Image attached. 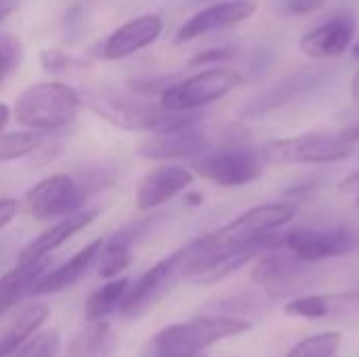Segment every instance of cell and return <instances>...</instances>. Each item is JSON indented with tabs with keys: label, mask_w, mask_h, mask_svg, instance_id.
<instances>
[{
	"label": "cell",
	"mask_w": 359,
	"mask_h": 357,
	"mask_svg": "<svg viewBox=\"0 0 359 357\" xmlns=\"http://www.w3.org/2000/svg\"><path fill=\"white\" fill-rule=\"evenodd\" d=\"M351 99H353L355 105H359V69L351 78Z\"/></svg>",
	"instance_id": "obj_38"
},
{
	"label": "cell",
	"mask_w": 359,
	"mask_h": 357,
	"mask_svg": "<svg viewBox=\"0 0 359 357\" xmlns=\"http://www.w3.org/2000/svg\"><path fill=\"white\" fill-rule=\"evenodd\" d=\"M269 160L263 147L246 143H225L217 149H206L191 160V170L202 179L221 187H244L263 177Z\"/></svg>",
	"instance_id": "obj_5"
},
{
	"label": "cell",
	"mask_w": 359,
	"mask_h": 357,
	"mask_svg": "<svg viewBox=\"0 0 359 357\" xmlns=\"http://www.w3.org/2000/svg\"><path fill=\"white\" fill-rule=\"evenodd\" d=\"M48 271V257L27 261V263H17L15 269L6 271L0 278V316L15 307L32 288L36 282Z\"/></svg>",
	"instance_id": "obj_23"
},
{
	"label": "cell",
	"mask_w": 359,
	"mask_h": 357,
	"mask_svg": "<svg viewBox=\"0 0 359 357\" xmlns=\"http://www.w3.org/2000/svg\"><path fill=\"white\" fill-rule=\"evenodd\" d=\"M191 242L172 252L170 257L158 261L154 267H149L141 278L130 282V288L126 292L124 305L120 314L126 320L143 316L151 305H156L179 280L187 278L189 261H191Z\"/></svg>",
	"instance_id": "obj_8"
},
{
	"label": "cell",
	"mask_w": 359,
	"mask_h": 357,
	"mask_svg": "<svg viewBox=\"0 0 359 357\" xmlns=\"http://www.w3.org/2000/svg\"><path fill=\"white\" fill-rule=\"evenodd\" d=\"M82 107V97L63 82H36L23 88L13 105L15 120L27 130L57 133L67 128Z\"/></svg>",
	"instance_id": "obj_4"
},
{
	"label": "cell",
	"mask_w": 359,
	"mask_h": 357,
	"mask_svg": "<svg viewBox=\"0 0 359 357\" xmlns=\"http://www.w3.org/2000/svg\"><path fill=\"white\" fill-rule=\"evenodd\" d=\"M328 67H301L299 72L282 78L280 82L271 84L267 90L259 93L255 99L246 103L242 109L244 118H261L267 114H273L299 99H303L313 88L322 86V82L328 78Z\"/></svg>",
	"instance_id": "obj_11"
},
{
	"label": "cell",
	"mask_w": 359,
	"mask_h": 357,
	"mask_svg": "<svg viewBox=\"0 0 359 357\" xmlns=\"http://www.w3.org/2000/svg\"><path fill=\"white\" fill-rule=\"evenodd\" d=\"M305 265L309 263L297 259L292 252H278V248H271L257 257L250 278L271 297H284L292 295L294 288L301 286V282L305 280Z\"/></svg>",
	"instance_id": "obj_15"
},
{
	"label": "cell",
	"mask_w": 359,
	"mask_h": 357,
	"mask_svg": "<svg viewBox=\"0 0 359 357\" xmlns=\"http://www.w3.org/2000/svg\"><path fill=\"white\" fill-rule=\"evenodd\" d=\"M97 210H80L74 213L69 217L59 219L55 225H50L48 229H44L40 236H36L32 242H27L21 252L17 263H27V261H36V259H44L48 257L55 248H59L61 244H65L72 236H76L78 231H82L84 227H88L95 219H97Z\"/></svg>",
	"instance_id": "obj_18"
},
{
	"label": "cell",
	"mask_w": 359,
	"mask_h": 357,
	"mask_svg": "<svg viewBox=\"0 0 359 357\" xmlns=\"http://www.w3.org/2000/svg\"><path fill=\"white\" fill-rule=\"evenodd\" d=\"M149 227H151V219H143L139 223L122 227L109 240H103V246L97 257L99 276L103 280L118 278L133 263V246L137 244L141 236H145Z\"/></svg>",
	"instance_id": "obj_19"
},
{
	"label": "cell",
	"mask_w": 359,
	"mask_h": 357,
	"mask_svg": "<svg viewBox=\"0 0 359 357\" xmlns=\"http://www.w3.org/2000/svg\"><path fill=\"white\" fill-rule=\"evenodd\" d=\"M61 347V337L57 330L40 332L38 337L29 339L13 357H57Z\"/></svg>",
	"instance_id": "obj_28"
},
{
	"label": "cell",
	"mask_w": 359,
	"mask_h": 357,
	"mask_svg": "<svg viewBox=\"0 0 359 357\" xmlns=\"http://www.w3.org/2000/svg\"><path fill=\"white\" fill-rule=\"evenodd\" d=\"M84 103L97 116H101L103 120H107L118 128L149 133V135L198 124L202 118L198 112H172L166 109L160 101L158 103L143 101L109 86L88 90L84 95Z\"/></svg>",
	"instance_id": "obj_2"
},
{
	"label": "cell",
	"mask_w": 359,
	"mask_h": 357,
	"mask_svg": "<svg viewBox=\"0 0 359 357\" xmlns=\"http://www.w3.org/2000/svg\"><path fill=\"white\" fill-rule=\"evenodd\" d=\"M351 55H353L355 59H359V40L355 44H351Z\"/></svg>",
	"instance_id": "obj_40"
},
{
	"label": "cell",
	"mask_w": 359,
	"mask_h": 357,
	"mask_svg": "<svg viewBox=\"0 0 359 357\" xmlns=\"http://www.w3.org/2000/svg\"><path fill=\"white\" fill-rule=\"evenodd\" d=\"M40 143H42V137L36 135L34 130L0 133V164L32 156Z\"/></svg>",
	"instance_id": "obj_26"
},
{
	"label": "cell",
	"mask_w": 359,
	"mask_h": 357,
	"mask_svg": "<svg viewBox=\"0 0 359 357\" xmlns=\"http://www.w3.org/2000/svg\"><path fill=\"white\" fill-rule=\"evenodd\" d=\"M269 164H334L353 154V143L341 135H299L267 143Z\"/></svg>",
	"instance_id": "obj_9"
},
{
	"label": "cell",
	"mask_w": 359,
	"mask_h": 357,
	"mask_svg": "<svg viewBox=\"0 0 359 357\" xmlns=\"http://www.w3.org/2000/svg\"><path fill=\"white\" fill-rule=\"evenodd\" d=\"M128 288H130L128 278H111L101 288H97L84 305V314L88 322H101L107 316L118 314L124 305Z\"/></svg>",
	"instance_id": "obj_24"
},
{
	"label": "cell",
	"mask_w": 359,
	"mask_h": 357,
	"mask_svg": "<svg viewBox=\"0 0 359 357\" xmlns=\"http://www.w3.org/2000/svg\"><path fill=\"white\" fill-rule=\"evenodd\" d=\"M93 189L74 175H50L25 194V208L36 221H55L84 210Z\"/></svg>",
	"instance_id": "obj_7"
},
{
	"label": "cell",
	"mask_w": 359,
	"mask_h": 357,
	"mask_svg": "<svg viewBox=\"0 0 359 357\" xmlns=\"http://www.w3.org/2000/svg\"><path fill=\"white\" fill-rule=\"evenodd\" d=\"M355 36V17L351 13H337L311 27L299 42L301 50L311 59H337L345 55Z\"/></svg>",
	"instance_id": "obj_16"
},
{
	"label": "cell",
	"mask_w": 359,
	"mask_h": 357,
	"mask_svg": "<svg viewBox=\"0 0 359 357\" xmlns=\"http://www.w3.org/2000/svg\"><path fill=\"white\" fill-rule=\"evenodd\" d=\"M341 191L355 196V198H358V206H359V170H355L353 175H349V177L341 183Z\"/></svg>",
	"instance_id": "obj_34"
},
{
	"label": "cell",
	"mask_w": 359,
	"mask_h": 357,
	"mask_svg": "<svg viewBox=\"0 0 359 357\" xmlns=\"http://www.w3.org/2000/svg\"><path fill=\"white\" fill-rule=\"evenodd\" d=\"M185 202H202V196H200V194H189V196L185 198Z\"/></svg>",
	"instance_id": "obj_39"
},
{
	"label": "cell",
	"mask_w": 359,
	"mask_h": 357,
	"mask_svg": "<svg viewBox=\"0 0 359 357\" xmlns=\"http://www.w3.org/2000/svg\"><path fill=\"white\" fill-rule=\"evenodd\" d=\"M294 217H297L294 202H269V204H261V206H255V208L242 213L240 217H236L227 225L219 227L217 231L206 234L191 242L194 250H191L187 276L196 267H200L212 259H219V257L267 242L273 236V231L288 225Z\"/></svg>",
	"instance_id": "obj_1"
},
{
	"label": "cell",
	"mask_w": 359,
	"mask_h": 357,
	"mask_svg": "<svg viewBox=\"0 0 359 357\" xmlns=\"http://www.w3.org/2000/svg\"><path fill=\"white\" fill-rule=\"evenodd\" d=\"M101 246H103V238H97L88 246L78 250L69 261H65L63 265L55 267L53 271H46L36 282V286L32 288V295H36V297L38 295H57L61 290L72 288L90 269V265L97 261Z\"/></svg>",
	"instance_id": "obj_20"
},
{
	"label": "cell",
	"mask_w": 359,
	"mask_h": 357,
	"mask_svg": "<svg viewBox=\"0 0 359 357\" xmlns=\"http://www.w3.org/2000/svg\"><path fill=\"white\" fill-rule=\"evenodd\" d=\"M8 120H11V109H8L6 103H0V133L4 130V126L8 124Z\"/></svg>",
	"instance_id": "obj_37"
},
{
	"label": "cell",
	"mask_w": 359,
	"mask_h": 357,
	"mask_svg": "<svg viewBox=\"0 0 359 357\" xmlns=\"http://www.w3.org/2000/svg\"><path fill=\"white\" fill-rule=\"evenodd\" d=\"M23 59V44L13 34H0V84L19 67Z\"/></svg>",
	"instance_id": "obj_29"
},
{
	"label": "cell",
	"mask_w": 359,
	"mask_h": 357,
	"mask_svg": "<svg viewBox=\"0 0 359 357\" xmlns=\"http://www.w3.org/2000/svg\"><path fill=\"white\" fill-rule=\"evenodd\" d=\"M114 345V337L107 324L93 322L86 330H82L72 347H69V357H105L109 353Z\"/></svg>",
	"instance_id": "obj_25"
},
{
	"label": "cell",
	"mask_w": 359,
	"mask_h": 357,
	"mask_svg": "<svg viewBox=\"0 0 359 357\" xmlns=\"http://www.w3.org/2000/svg\"><path fill=\"white\" fill-rule=\"evenodd\" d=\"M339 135H341L345 141H349V143H359V122L358 124H351V126H347V128H343Z\"/></svg>",
	"instance_id": "obj_36"
},
{
	"label": "cell",
	"mask_w": 359,
	"mask_h": 357,
	"mask_svg": "<svg viewBox=\"0 0 359 357\" xmlns=\"http://www.w3.org/2000/svg\"><path fill=\"white\" fill-rule=\"evenodd\" d=\"M40 65L46 74L57 76V74H65L72 69L86 67V61H82L69 53L57 50V48H44V50H40Z\"/></svg>",
	"instance_id": "obj_30"
},
{
	"label": "cell",
	"mask_w": 359,
	"mask_h": 357,
	"mask_svg": "<svg viewBox=\"0 0 359 357\" xmlns=\"http://www.w3.org/2000/svg\"><path fill=\"white\" fill-rule=\"evenodd\" d=\"M164 32V19L156 13L139 15L116 27L101 44L97 55L105 61H122L151 46Z\"/></svg>",
	"instance_id": "obj_12"
},
{
	"label": "cell",
	"mask_w": 359,
	"mask_h": 357,
	"mask_svg": "<svg viewBox=\"0 0 359 357\" xmlns=\"http://www.w3.org/2000/svg\"><path fill=\"white\" fill-rule=\"evenodd\" d=\"M359 246L358 234L347 227H294L282 236V248L305 263L349 255Z\"/></svg>",
	"instance_id": "obj_10"
},
{
	"label": "cell",
	"mask_w": 359,
	"mask_h": 357,
	"mask_svg": "<svg viewBox=\"0 0 359 357\" xmlns=\"http://www.w3.org/2000/svg\"><path fill=\"white\" fill-rule=\"evenodd\" d=\"M250 328V322L229 316H198L189 322L172 324L160 330L145 347V357H200V353L225 339L238 337Z\"/></svg>",
	"instance_id": "obj_3"
},
{
	"label": "cell",
	"mask_w": 359,
	"mask_h": 357,
	"mask_svg": "<svg viewBox=\"0 0 359 357\" xmlns=\"http://www.w3.org/2000/svg\"><path fill=\"white\" fill-rule=\"evenodd\" d=\"M48 314L50 311L44 303H29L19 314H15L11 322L0 330V357L17 353L46 322Z\"/></svg>",
	"instance_id": "obj_22"
},
{
	"label": "cell",
	"mask_w": 359,
	"mask_h": 357,
	"mask_svg": "<svg viewBox=\"0 0 359 357\" xmlns=\"http://www.w3.org/2000/svg\"><path fill=\"white\" fill-rule=\"evenodd\" d=\"M284 311L292 318H303V320H324V318H337V316H351V314H359V292L297 297L284 305Z\"/></svg>",
	"instance_id": "obj_21"
},
{
	"label": "cell",
	"mask_w": 359,
	"mask_h": 357,
	"mask_svg": "<svg viewBox=\"0 0 359 357\" xmlns=\"http://www.w3.org/2000/svg\"><path fill=\"white\" fill-rule=\"evenodd\" d=\"M229 57H231V50H227V48H210V50H202L196 57H191L189 59V65L200 67V65L221 63V61H227Z\"/></svg>",
	"instance_id": "obj_31"
},
{
	"label": "cell",
	"mask_w": 359,
	"mask_h": 357,
	"mask_svg": "<svg viewBox=\"0 0 359 357\" xmlns=\"http://www.w3.org/2000/svg\"><path fill=\"white\" fill-rule=\"evenodd\" d=\"M326 0H288V8L297 15H307L324 6Z\"/></svg>",
	"instance_id": "obj_32"
},
{
	"label": "cell",
	"mask_w": 359,
	"mask_h": 357,
	"mask_svg": "<svg viewBox=\"0 0 359 357\" xmlns=\"http://www.w3.org/2000/svg\"><path fill=\"white\" fill-rule=\"evenodd\" d=\"M244 84V76L229 67H208L179 82H170L160 93V103L172 112H198L221 101Z\"/></svg>",
	"instance_id": "obj_6"
},
{
	"label": "cell",
	"mask_w": 359,
	"mask_h": 357,
	"mask_svg": "<svg viewBox=\"0 0 359 357\" xmlns=\"http://www.w3.org/2000/svg\"><path fill=\"white\" fill-rule=\"evenodd\" d=\"M257 11V2L255 0H223L217 4H210L202 11H198L196 15H191L177 32L175 42L183 44L189 40H196L200 36H206L210 32L242 23L246 19H250Z\"/></svg>",
	"instance_id": "obj_17"
},
{
	"label": "cell",
	"mask_w": 359,
	"mask_h": 357,
	"mask_svg": "<svg viewBox=\"0 0 359 357\" xmlns=\"http://www.w3.org/2000/svg\"><path fill=\"white\" fill-rule=\"evenodd\" d=\"M208 147H210L208 137L198 128V124H189L166 133H151L137 145V154L145 160H158V162L196 160Z\"/></svg>",
	"instance_id": "obj_13"
},
{
	"label": "cell",
	"mask_w": 359,
	"mask_h": 357,
	"mask_svg": "<svg viewBox=\"0 0 359 357\" xmlns=\"http://www.w3.org/2000/svg\"><path fill=\"white\" fill-rule=\"evenodd\" d=\"M17 6H19V0H0V23L6 17H11L17 11Z\"/></svg>",
	"instance_id": "obj_35"
},
{
	"label": "cell",
	"mask_w": 359,
	"mask_h": 357,
	"mask_svg": "<svg viewBox=\"0 0 359 357\" xmlns=\"http://www.w3.org/2000/svg\"><path fill=\"white\" fill-rule=\"evenodd\" d=\"M341 347L339 332H322L297 343L286 357H337Z\"/></svg>",
	"instance_id": "obj_27"
},
{
	"label": "cell",
	"mask_w": 359,
	"mask_h": 357,
	"mask_svg": "<svg viewBox=\"0 0 359 357\" xmlns=\"http://www.w3.org/2000/svg\"><path fill=\"white\" fill-rule=\"evenodd\" d=\"M15 215H17V200H13V198L0 200V229L4 225H8Z\"/></svg>",
	"instance_id": "obj_33"
},
{
	"label": "cell",
	"mask_w": 359,
	"mask_h": 357,
	"mask_svg": "<svg viewBox=\"0 0 359 357\" xmlns=\"http://www.w3.org/2000/svg\"><path fill=\"white\" fill-rule=\"evenodd\" d=\"M196 179V173L181 164H160L147 170L135 191V204L141 213L156 210L185 191Z\"/></svg>",
	"instance_id": "obj_14"
}]
</instances>
